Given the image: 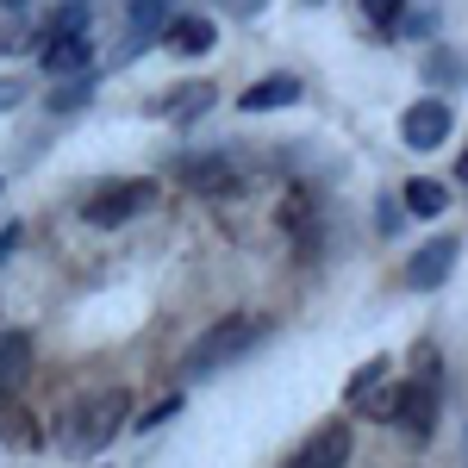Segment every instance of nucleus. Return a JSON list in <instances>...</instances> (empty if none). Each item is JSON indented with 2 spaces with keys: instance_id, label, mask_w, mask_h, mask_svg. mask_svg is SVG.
<instances>
[{
  "instance_id": "f257e3e1",
  "label": "nucleus",
  "mask_w": 468,
  "mask_h": 468,
  "mask_svg": "<svg viewBox=\"0 0 468 468\" xmlns=\"http://www.w3.org/2000/svg\"><path fill=\"white\" fill-rule=\"evenodd\" d=\"M132 419V394L125 388H101V394H88V399H75L69 412L57 419V443L69 450V456H94V450H107L112 431Z\"/></svg>"
},
{
  "instance_id": "f03ea898",
  "label": "nucleus",
  "mask_w": 468,
  "mask_h": 468,
  "mask_svg": "<svg viewBox=\"0 0 468 468\" xmlns=\"http://www.w3.org/2000/svg\"><path fill=\"white\" fill-rule=\"evenodd\" d=\"M262 337H269V319H256V313L213 319V331H200V337L187 344V356H181V375H187V381H207V375H218V368H231L238 356H250Z\"/></svg>"
},
{
  "instance_id": "7ed1b4c3",
  "label": "nucleus",
  "mask_w": 468,
  "mask_h": 468,
  "mask_svg": "<svg viewBox=\"0 0 468 468\" xmlns=\"http://www.w3.org/2000/svg\"><path fill=\"white\" fill-rule=\"evenodd\" d=\"M150 207H156V181H112V187H101V194L81 200V218L101 225V231H112V225L144 218Z\"/></svg>"
},
{
  "instance_id": "20e7f679",
  "label": "nucleus",
  "mask_w": 468,
  "mask_h": 468,
  "mask_svg": "<svg viewBox=\"0 0 468 468\" xmlns=\"http://www.w3.org/2000/svg\"><path fill=\"white\" fill-rule=\"evenodd\" d=\"M463 262V244L456 238H431V244H419L412 250V262H406V282L419 293H431V288H443L450 282V269Z\"/></svg>"
},
{
  "instance_id": "39448f33",
  "label": "nucleus",
  "mask_w": 468,
  "mask_h": 468,
  "mask_svg": "<svg viewBox=\"0 0 468 468\" xmlns=\"http://www.w3.org/2000/svg\"><path fill=\"white\" fill-rule=\"evenodd\" d=\"M344 463H350V425H319L288 456V468H344Z\"/></svg>"
},
{
  "instance_id": "423d86ee",
  "label": "nucleus",
  "mask_w": 468,
  "mask_h": 468,
  "mask_svg": "<svg viewBox=\"0 0 468 468\" xmlns=\"http://www.w3.org/2000/svg\"><path fill=\"white\" fill-rule=\"evenodd\" d=\"M399 138H406L412 150H437L443 138H450V107H443V101H419V107H406Z\"/></svg>"
},
{
  "instance_id": "0eeeda50",
  "label": "nucleus",
  "mask_w": 468,
  "mask_h": 468,
  "mask_svg": "<svg viewBox=\"0 0 468 468\" xmlns=\"http://www.w3.org/2000/svg\"><path fill=\"white\" fill-rule=\"evenodd\" d=\"M213 81H181V88H169V94H156L150 101V112L156 119H176V125H187V119H200V112H213Z\"/></svg>"
},
{
  "instance_id": "6e6552de",
  "label": "nucleus",
  "mask_w": 468,
  "mask_h": 468,
  "mask_svg": "<svg viewBox=\"0 0 468 468\" xmlns=\"http://www.w3.org/2000/svg\"><path fill=\"white\" fill-rule=\"evenodd\" d=\"M181 181L200 187V194H238L244 187V176L231 169V156H187L181 163Z\"/></svg>"
},
{
  "instance_id": "1a4fd4ad",
  "label": "nucleus",
  "mask_w": 468,
  "mask_h": 468,
  "mask_svg": "<svg viewBox=\"0 0 468 468\" xmlns=\"http://www.w3.org/2000/svg\"><path fill=\"white\" fill-rule=\"evenodd\" d=\"M88 63H94V44L88 37H44V69L57 75V81L88 75Z\"/></svg>"
},
{
  "instance_id": "9d476101",
  "label": "nucleus",
  "mask_w": 468,
  "mask_h": 468,
  "mask_svg": "<svg viewBox=\"0 0 468 468\" xmlns=\"http://www.w3.org/2000/svg\"><path fill=\"white\" fill-rule=\"evenodd\" d=\"M306 88H300V75H269V81H250L244 94H238V107L244 112H275V107H293Z\"/></svg>"
},
{
  "instance_id": "9b49d317",
  "label": "nucleus",
  "mask_w": 468,
  "mask_h": 468,
  "mask_svg": "<svg viewBox=\"0 0 468 468\" xmlns=\"http://www.w3.org/2000/svg\"><path fill=\"white\" fill-rule=\"evenodd\" d=\"M163 37H169V50H181V57H200V50H213V19H176Z\"/></svg>"
},
{
  "instance_id": "f8f14e48",
  "label": "nucleus",
  "mask_w": 468,
  "mask_h": 468,
  "mask_svg": "<svg viewBox=\"0 0 468 468\" xmlns=\"http://www.w3.org/2000/svg\"><path fill=\"white\" fill-rule=\"evenodd\" d=\"M399 207L419 218H437L450 207V194H443V181H406V194H399Z\"/></svg>"
},
{
  "instance_id": "ddd939ff",
  "label": "nucleus",
  "mask_w": 468,
  "mask_h": 468,
  "mask_svg": "<svg viewBox=\"0 0 468 468\" xmlns=\"http://www.w3.org/2000/svg\"><path fill=\"white\" fill-rule=\"evenodd\" d=\"M388 368H394V362L388 356H368L356 368V375H350V381H344V399H350V406H362V399L375 394V388H381V375H388Z\"/></svg>"
},
{
  "instance_id": "4468645a",
  "label": "nucleus",
  "mask_w": 468,
  "mask_h": 468,
  "mask_svg": "<svg viewBox=\"0 0 468 468\" xmlns=\"http://www.w3.org/2000/svg\"><path fill=\"white\" fill-rule=\"evenodd\" d=\"M176 6H181V0H132V6H125V19H132L138 32H163V26L176 19Z\"/></svg>"
},
{
  "instance_id": "2eb2a0df",
  "label": "nucleus",
  "mask_w": 468,
  "mask_h": 468,
  "mask_svg": "<svg viewBox=\"0 0 468 468\" xmlns=\"http://www.w3.org/2000/svg\"><path fill=\"white\" fill-rule=\"evenodd\" d=\"M88 94H94V69L75 75V81H57V88H50V112H75Z\"/></svg>"
},
{
  "instance_id": "dca6fc26",
  "label": "nucleus",
  "mask_w": 468,
  "mask_h": 468,
  "mask_svg": "<svg viewBox=\"0 0 468 468\" xmlns=\"http://www.w3.org/2000/svg\"><path fill=\"white\" fill-rule=\"evenodd\" d=\"M425 81H437V88H456V81H468V63H463V57H450V50H431Z\"/></svg>"
},
{
  "instance_id": "f3484780",
  "label": "nucleus",
  "mask_w": 468,
  "mask_h": 468,
  "mask_svg": "<svg viewBox=\"0 0 468 468\" xmlns=\"http://www.w3.org/2000/svg\"><path fill=\"white\" fill-rule=\"evenodd\" d=\"M26 356H32L26 337H0V388H13V381L26 375Z\"/></svg>"
},
{
  "instance_id": "a211bd4d",
  "label": "nucleus",
  "mask_w": 468,
  "mask_h": 468,
  "mask_svg": "<svg viewBox=\"0 0 468 468\" xmlns=\"http://www.w3.org/2000/svg\"><path fill=\"white\" fill-rule=\"evenodd\" d=\"M50 37H88V6H57L50 13Z\"/></svg>"
},
{
  "instance_id": "6ab92c4d",
  "label": "nucleus",
  "mask_w": 468,
  "mask_h": 468,
  "mask_svg": "<svg viewBox=\"0 0 468 468\" xmlns=\"http://www.w3.org/2000/svg\"><path fill=\"white\" fill-rule=\"evenodd\" d=\"M399 13H406V0H362V19H381V26H394Z\"/></svg>"
},
{
  "instance_id": "aec40b11",
  "label": "nucleus",
  "mask_w": 468,
  "mask_h": 468,
  "mask_svg": "<svg viewBox=\"0 0 468 468\" xmlns=\"http://www.w3.org/2000/svg\"><path fill=\"white\" fill-rule=\"evenodd\" d=\"M431 26H437L431 13H399L394 19V32H406V37H431Z\"/></svg>"
},
{
  "instance_id": "412c9836",
  "label": "nucleus",
  "mask_w": 468,
  "mask_h": 468,
  "mask_svg": "<svg viewBox=\"0 0 468 468\" xmlns=\"http://www.w3.org/2000/svg\"><path fill=\"white\" fill-rule=\"evenodd\" d=\"M176 412H181V399L169 394V399H163V406H150L144 419H138V431H156V425H163V419H176Z\"/></svg>"
},
{
  "instance_id": "4be33fe9",
  "label": "nucleus",
  "mask_w": 468,
  "mask_h": 468,
  "mask_svg": "<svg viewBox=\"0 0 468 468\" xmlns=\"http://www.w3.org/2000/svg\"><path fill=\"white\" fill-rule=\"evenodd\" d=\"M218 13H231V19H250V13H262L269 0H213Z\"/></svg>"
},
{
  "instance_id": "5701e85b",
  "label": "nucleus",
  "mask_w": 468,
  "mask_h": 468,
  "mask_svg": "<svg viewBox=\"0 0 468 468\" xmlns=\"http://www.w3.org/2000/svg\"><path fill=\"white\" fill-rule=\"evenodd\" d=\"M0 431H6V437H19V443H32V425H26V412H6V425H0Z\"/></svg>"
},
{
  "instance_id": "b1692460",
  "label": "nucleus",
  "mask_w": 468,
  "mask_h": 468,
  "mask_svg": "<svg viewBox=\"0 0 468 468\" xmlns=\"http://www.w3.org/2000/svg\"><path fill=\"white\" fill-rule=\"evenodd\" d=\"M19 94H26L19 81H0V107H19Z\"/></svg>"
},
{
  "instance_id": "393cba45",
  "label": "nucleus",
  "mask_w": 468,
  "mask_h": 468,
  "mask_svg": "<svg viewBox=\"0 0 468 468\" xmlns=\"http://www.w3.org/2000/svg\"><path fill=\"white\" fill-rule=\"evenodd\" d=\"M19 250V225H13V231H0V256H13Z\"/></svg>"
},
{
  "instance_id": "a878e982",
  "label": "nucleus",
  "mask_w": 468,
  "mask_h": 468,
  "mask_svg": "<svg viewBox=\"0 0 468 468\" xmlns=\"http://www.w3.org/2000/svg\"><path fill=\"white\" fill-rule=\"evenodd\" d=\"M456 176H463V181H468V150H463V163H456Z\"/></svg>"
},
{
  "instance_id": "bb28decb",
  "label": "nucleus",
  "mask_w": 468,
  "mask_h": 468,
  "mask_svg": "<svg viewBox=\"0 0 468 468\" xmlns=\"http://www.w3.org/2000/svg\"><path fill=\"white\" fill-rule=\"evenodd\" d=\"M0 6H6V13H19V6H26V0H0Z\"/></svg>"
},
{
  "instance_id": "cd10ccee",
  "label": "nucleus",
  "mask_w": 468,
  "mask_h": 468,
  "mask_svg": "<svg viewBox=\"0 0 468 468\" xmlns=\"http://www.w3.org/2000/svg\"><path fill=\"white\" fill-rule=\"evenodd\" d=\"M463 463H468V431H463Z\"/></svg>"
}]
</instances>
